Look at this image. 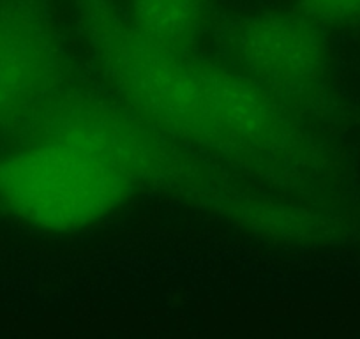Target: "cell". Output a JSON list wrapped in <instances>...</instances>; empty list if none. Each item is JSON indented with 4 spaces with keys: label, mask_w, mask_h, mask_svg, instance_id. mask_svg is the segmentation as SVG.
Returning <instances> with one entry per match:
<instances>
[{
    "label": "cell",
    "mask_w": 360,
    "mask_h": 339,
    "mask_svg": "<svg viewBox=\"0 0 360 339\" xmlns=\"http://www.w3.org/2000/svg\"><path fill=\"white\" fill-rule=\"evenodd\" d=\"M76 4L99 75L152 131L238 155L278 158L300 147L281 99L237 68L150 39L113 0Z\"/></svg>",
    "instance_id": "6da1fadb"
},
{
    "label": "cell",
    "mask_w": 360,
    "mask_h": 339,
    "mask_svg": "<svg viewBox=\"0 0 360 339\" xmlns=\"http://www.w3.org/2000/svg\"><path fill=\"white\" fill-rule=\"evenodd\" d=\"M44 113L36 136L0 155V209L29 226H96L165 168L159 134L126 108L75 99Z\"/></svg>",
    "instance_id": "7a4b0ae2"
},
{
    "label": "cell",
    "mask_w": 360,
    "mask_h": 339,
    "mask_svg": "<svg viewBox=\"0 0 360 339\" xmlns=\"http://www.w3.org/2000/svg\"><path fill=\"white\" fill-rule=\"evenodd\" d=\"M224 46L233 68L279 99L313 94L327 75L323 29L299 11L240 20L228 29Z\"/></svg>",
    "instance_id": "3957f363"
},
{
    "label": "cell",
    "mask_w": 360,
    "mask_h": 339,
    "mask_svg": "<svg viewBox=\"0 0 360 339\" xmlns=\"http://www.w3.org/2000/svg\"><path fill=\"white\" fill-rule=\"evenodd\" d=\"M58 71V41L43 2L0 0V131L48 105Z\"/></svg>",
    "instance_id": "277c9868"
},
{
    "label": "cell",
    "mask_w": 360,
    "mask_h": 339,
    "mask_svg": "<svg viewBox=\"0 0 360 339\" xmlns=\"http://www.w3.org/2000/svg\"><path fill=\"white\" fill-rule=\"evenodd\" d=\"M134 27L168 46L193 50L209 18V0H129Z\"/></svg>",
    "instance_id": "5b68a950"
},
{
    "label": "cell",
    "mask_w": 360,
    "mask_h": 339,
    "mask_svg": "<svg viewBox=\"0 0 360 339\" xmlns=\"http://www.w3.org/2000/svg\"><path fill=\"white\" fill-rule=\"evenodd\" d=\"M295 6L321 29H360V0H295Z\"/></svg>",
    "instance_id": "8992f818"
}]
</instances>
